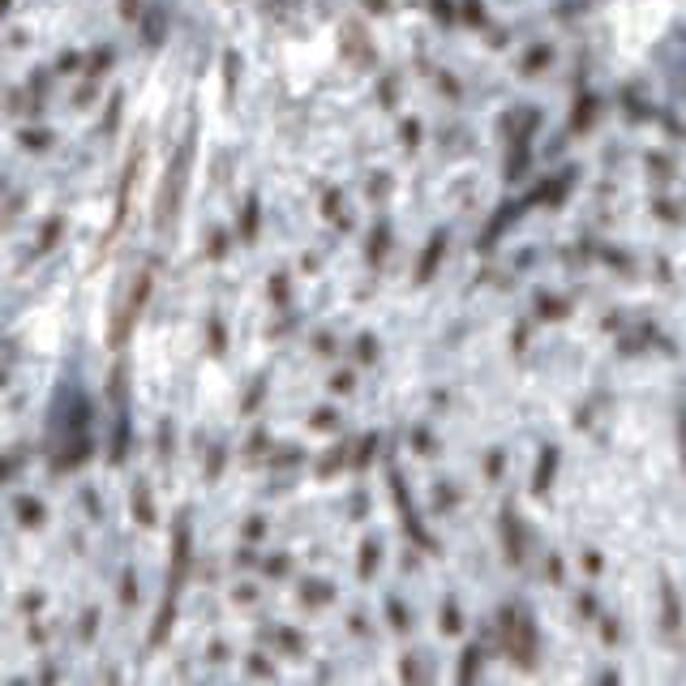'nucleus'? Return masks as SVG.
Returning <instances> with one entry per match:
<instances>
[{
    "mask_svg": "<svg viewBox=\"0 0 686 686\" xmlns=\"http://www.w3.org/2000/svg\"><path fill=\"white\" fill-rule=\"evenodd\" d=\"M506 639H511V656H515L520 665H532V661H536V644H532V626H528V618L506 614Z\"/></svg>",
    "mask_w": 686,
    "mask_h": 686,
    "instance_id": "obj_1",
    "label": "nucleus"
},
{
    "mask_svg": "<svg viewBox=\"0 0 686 686\" xmlns=\"http://www.w3.org/2000/svg\"><path fill=\"white\" fill-rule=\"evenodd\" d=\"M502 536H506V557L520 566L523 562V541H520V523H515V515H511V506L502 511Z\"/></svg>",
    "mask_w": 686,
    "mask_h": 686,
    "instance_id": "obj_2",
    "label": "nucleus"
},
{
    "mask_svg": "<svg viewBox=\"0 0 686 686\" xmlns=\"http://www.w3.org/2000/svg\"><path fill=\"white\" fill-rule=\"evenodd\" d=\"M442 249H447V236L438 232L433 240H429V249H426V258H421V266H417V279L426 284V279H433V270H438V262H442Z\"/></svg>",
    "mask_w": 686,
    "mask_h": 686,
    "instance_id": "obj_3",
    "label": "nucleus"
},
{
    "mask_svg": "<svg viewBox=\"0 0 686 686\" xmlns=\"http://www.w3.org/2000/svg\"><path fill=\"white\" fill-rule=\"evenodd\" d=\"M554 468H557V451H554V447H545V451H541V463H536V485H532V490H536V493L550 490V481H554Z\"/></svg>",
    "mask_w": 686,
    "mask_h": 686,
    "instance_id": "obj_4",
    "label": "nucleus"
},
{
    "mask_svg": "<svg viewBox=\"0 0 686 686\" xmlns=\"http://www.w3.org/2000/svg\"><path fill=\"white\" fill-rule=\"evenodd\" d=\"M373 566H378V541H369L360 550V575H373Z\"/></svg>",
    "mask_w": 686,
    "mask_h": 686,
    "instance_id": "obj_5",
    "label": "nucleus"
},
{
    "mask_svg": "<svg viewBox=\"0 0 686 686\" xmlns=\"http://www.w3.org/2000/svg\"><path fill=\"white\" fill-rule=\"evenodd\" d=\"M477 661H481V653H477V648L463 656V669H459V678H463V683H472V678H477Z\"/></svg>",
    "mask_w": 686,
    "mask_h": 686,
    "instance_id": "obj_6",
    "label": "nucleus"
},
{
    "mask_svg": "<svg viewBox=\"0 0 686 686\" xmlns=\"http://www.w3.org/2000/svg\"><path fill=\"white\" fill-rule=\"evenodd\" d=\"M592 107H596V103H592V99H584V103H580V112H575V130H588V116H592Z\"/></svg>",
    "mask_w": 686,
    "mask_h": 686,
    "instance_id": "obj_7",
    "label": "nucleus"
},
{
    "mask_svg": "<svg viewBox=\"0 0 686 686\" xmlns=\"http://www.w3.org/2000/svg\"><path fill=\"white\" fill-rule=\"evenodd\" d=\"M442 631H447V635H455L459 631V610L455 605H447V614H442Z\"/></svg>",
    "mask_w": 686,
    "mask_h": 686,
    "instance_id": "obj_8",
    "label": "nucleus"
},
{
    "mask_svg": "<svg viewBox=\"0 0 686 686\" xmlns=\"http://www.w3.org/2000/svg\"><path fill=\"white\" fill-rule=\"evenodd\" d=\"M369 9H387V0H369Z\"/></svg>",
    "mask_w": 686,
    "mask_h": 686,
    "instance_id": "obj_9",
    "label": "nucleus"
}]
</instances>
